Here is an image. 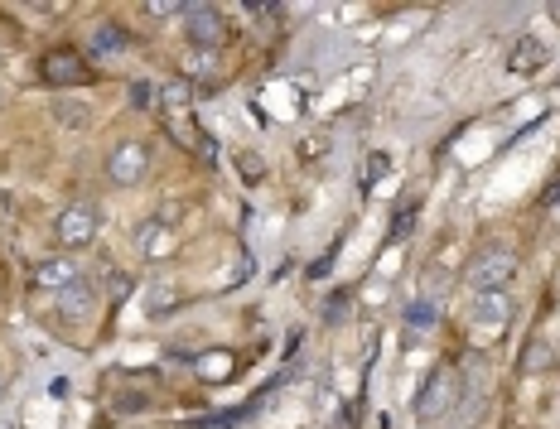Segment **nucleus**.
<instances>
[{
	"mask_svg": "<svg viewBox=\"0 0 560 429\" xmlns=\"http://www.w3.org/2000/svg\"><path fill=\"white\" fill-rule=\"evenodd\" d=\"M97 232H102V208L97 203H68L54 222V237L68 251H83V246L97 242Z\"/></svg>",
	"mask_w": 560,
	"mask_h": 429,
	"instance_id": "1",
	"label": "nucleus"
},
{
	"mask_svg": "<svg viewBox=\"0 0 560 429\" xmlns=\"http://www.w3.org/2000/svg\"><path fill=\"white\" fill-rule=\"evenodd\" d=\"M512 275H517V256L507 246H488V251H478L474 261H469V285H474L478 295L483 290H507Z\"/></svg>",
	"mask_w": 560,
	"mask_h": 429,
	"instance_id": "2",
	"label": "nucleus"
},
{
	"mask_svg": "<svg viewBox=\"0 0 560 429\" xmlns=\"http://www.w3.org/2000/svg\"><path fill=\"white\" fill-rule=\"evenodd\" d=\"M145 174H150V150H145V140H121V145H112V155H107V179H112V184L136 188Z\"/></svg>",
	"mask_w": 560,
	"mask_h": 429,
	"instance_id": "3",
	"label": "nucleus"
},
{
	"mask_svg": "<svg viewBox=\"0 0 560 429\" xmlns=\"http://www.w3.org/2000/svg\"><path fill=\"white\" fill-rule=\"evenodd\" d=\"M184 34H189V44L203 49V54H218V44H223V10L218 5H189L184 10Z\"/></svg>",
	"mask_w": 560,
	"mask_h": 429,
	"instance_id": "4",
	"label": "nucleus"
},
{
	"mask_svg": "<svg viewBox=\"0 0 560 429\" xmlns=\"http://www.w3.org/2000/svg\"><path fill=\"white\" fill-rule=\"evenodd\" d=\"M507 319H512V299H507L503 290H483V295H474V304H469V328L483 333V338H498L507 328Z\"/></svg>",
	"mask_w": 560,
	"mask_h": 429,
	"instance_id": "5",
	"label": "nucleus"
},
{
	"mask_svg": "<svg viewBox=\"0 0 560 429\" xmlns=\"http://www.w3.org/2000/svg\"><path fill=\"white\" fill-rule=\"evenodd\" d=\"M454 405H459V376L449 372V367H440V372L425 381L416 410H420V420H445Z\"/></svg>",
	"mask_w": 560,
	"mask_h": 429,
	"instance_id": "6",
	"label": "nucleus"
},
{
	"mask_svg": "<svg viewBox=\"0 0 560 429\" xmlns=\"http://www.w3.org/2000/svg\"><path fill=\"white\" fill-rule=\"evenodd\" d=\"M78 280H83V275H78V261H73V256H49V261L34 266V285L49 290V295H63V290L78 285Z\"/></svg>",
	"mask_w": 560,
	"mask_h": 429,
	"instance_id": "7",
	"label": "nucleus"
},
{
	"mask_svg": "<svg viewBox=\"0 0 560 429\" xmlns=\"http://www.w3.org/2000/svg\"><path fill=\"white\" fill-rule=\"evenodd\" d=\"M58 304V319H68V323H87L92 314H97V285H68L63 295L54 299Z\"/></svg>",
	"mask_w": 560,
	"mask_h": 429,
	"instance_id": "8",
	"label": "nucleus"
},
{
	"mask_svg": "<svg viewBox=\"0 0 560 429\" xmlns=\"http://www.w3.org/2000/svg\"><path fill=\"white\" fill-rule=\"evenodd\" d=\"M546 44L532 39V34H522L517 44H512V54H507V73H517V78H536L541 68H546Z\"/></svg>",
	"mask_w": 560,
	"mask_h": 429,
	"instance_id": "9",
	"label": "nucleus"
},
{
	"mask_svg": "<svg viewBox=\"0 0 560 429\" xmlns=\"http://www.w3.org/2000/svg\"><path fill=\"white\" fill-rule=\"evenodd\" d=\"M39 73H44V82H54V87H78V82H87V63L78 54H49Z\"/></svg>",
	"mask_w": 560,
	"mask_h": 429,
	"instance_id": "10",
	"label": "nucleus"
},
{
	"mask_svg": "<svg viewBox=\"0 0 560 429\" xmlns=\"http://www.w3.org/2000/svg\"><path fill=\"white\" fill-rule=\"evenodd\" d=\"M136 251L145 256V261H160V256L169 251V222H160V217L140 222L136 227Z\"/></svg>",
	"mask_w": 560,
	"mask_h": 429,
	"instance_id": "11",
	"label": "nucleus"
},
{
	"mask_svg": "<svg viewBox=\"0 0 560 429\" xmlns=\"http://www.w3.org/2000/svg\"><path fill=\"white\" fill-rule=\"evenodd\" d=\"M155 97H160L169 111H184L189 102H194V82L189 78H165L160 87H155Z\"/></svg>",
	"mask_w": 560,
	"mask_h": 429,
	"instance_id": "12",
	"label": "nucleus"
},
{
	"mask_svg": "<svg viewBox=\"0 0 560 429\" xmlns=\"http://www.w3.org/2000/svg\"><path fill=\"white\" fill-rule=\"evenodd\" d=\"M551 362H556V348H551V343H546V338H536L532 348H527V357H522V372H546V367H551Z\"/></svg>",
	"mask_w": 560,
	"mask_h": 429,
	"instance_id": "13",
	"label": "nucleus"
},
{
	"mask_svg": "<svg viewBox=\"0 0 560 429\" xmlns=\"http://www.w3.org/2000/svg\"><path fill=\"white\" fill-rule=\"evenodd\" d=\"M126 44V34L116 25H97V34H92V54H116Z\"/></svg>",
	"mask_w": 560,
	"mask_h": 429,
	"instance_id": "14",
	"label": "nucleus"
},
{
	"mask_svg": "<svg viewBox=\"0 0 560 429\" xmlns=\"http://www.w3.org/2000/svg\"><path fill=\"white\" fill-rule=\"evenodd\" d=\"M435 319H440V309H435L430 299H416V304L406 309V323H411V328H430Z\"/></svg>",
	"mask_w": 560,
	"mask_h": 429,
	"instance_id": "15",
	"label": "nucleus"
},
{
	"mask_svg": "<svg viewBox=\"0 0 560 429\" xmlns=\"http://www.w3.org/2000/svg\"><path fill=\"white\" fill-rule=\"evenodd\" d=\"M169 304H174V290L155 280V285H150V295H145V314H165Z\"/></svg>",
	"mask_w": 560,
	"mask_h": 429,
	"instance_id": "16",
	"label": "nucleus"
},
{
	"mask_svg": "<svg viewBox=\"0 0 560 429\" xmlns=\"http://www.w3.org/2000/svg\"><path fill=\"white\" fill-rule=\"evenodd\" d=\"M189 73H203V78H213V73H218V54H203V49H194V54H189Z\"/></svg>",
	"mask_w": 560,
	"mask_h": 429,
	"instance_id": "17",
	"label": "nucleus"
},
{
	"mask_svg": "<svg viewBox=\"0 0 560 429\" xmlns=\"http://www.w3.org/2000/svg\"><path fill=\"white\" fill-rule=\"evenodd\" d=\"M189 5H179V0H150L145 5V15H155V20H174V15H184Z\"/></svg>",
	"mask_w": 560,
	"mask_h": 429,
	"instance_id": "18",
	"label": "nucleus"
},
{
	"mask_svg": "<svg viewBox=\"0 0 560 429\" xmlns=\"http://www.w3.org/2000/svg\"><path fill=\"white\" fill-rule=\"evenodd\" d=\"M203 367H208V376H213V381H223L227 367H232V357H227V352H208V357H203Z\"/></svg>",
	"mask_w": 560,
	"mask_h": 429,
	"instance_id": "19",
	"label": "nucleus"
},
{
	"mask_svg": "<svg viewBox=\"0 0 560 429\" xmlns=\"http://www.w3.org/2000/svg\"><path fill=\"white\" fill-rule=\"evenodd\" d=\"M87 116H92L87 107H68V102H58V121H63V126H87Z\"/></svg>",
	"mask_w": 560,
	"mask_h": 429,
	"instance_id": "20",
	"label": "nucleus"
},
{
	"mask_svg": "<svg viewBox=\"0 0 560 429\" xmlns=\"http://www.w3.org/2000/svg\"><path fill=\"white\" fill-rule=\"evenodd\" d=\"M237 169H242V174H247V179H261V174H266V164H261V155H252V150H247V155H237Z\"/></svg>",
	"mask_w": 560,
	"mask_h": 429,
	"instance_id": "21",
	"label": "nucleus"
},
{
	"mask_svg": "<svg viewBox=\"0 0 560 429\" xmlns=\"http://www.w3.org/2000/svg\"><path fill=\"white\" fill-rule=\"evenodd\" d=\"M150 97H155V87H150V82H136V87H131V107H136V111H150V107H155Z\"/></svg>",
	"mask_w": 560,
	"mask_h": 429,
	"instance_id": "22",
	"label": "nucleus"
},
{
	"mask_svg": "<svg viewBox=\"0 0 560 429\" xmlns=\"http://www.w3.org/2000/svg\"><path fill=\"white\" fill-rule=\"evenodd\" d=\"M382 174H387V155H372V160H367V184L382 179Z\"/></svg>",
	"mask_w": 560,
	"mask_h": 429,
	"instance_id": "23",
	"label": "nucleus"
},
{
	"mask_svg": "<svg viewBox=\"0 0 560 429\" xmlns=\"http://www.w3.org/2000/svg\"><path fill=\"white\" fill-rule=\"evenodd\" d=\"M551 15H556V20H560V5H551Z\"/></svg>",
	"mask_w": 560,
	"mask_h": 429,
	"instance_id": "24",
	"label": "nucleus"
},
{
	"mask_svg": "<svg viewBox=\"0 0 560 429\" xmlns=\"http://www.w3.org/2000/svg\"><path fill=\"white\" fill-rule=\"evenodd\" d=\"M0 102H5V87H0Z\"/></svg>",
	"mask_w": 560,
	"mask_h": 429,
	"instance_id": "25",
	"label": "nucleus"
},
{
	"mask_svg": "<svg viewBox=\"0 0 560 429\" xmlns=\"http://www.w3.org/2000/svg\"><path fill=\"white\" fill-rule=\"evenodd\" d=\"M556 198H560V193H556Z\"/></svg>",
	"mask_w": 560,
	"mask_h": 429,
	"instance_id": "26",
	"label": "nucleus"
}]
</instances>
